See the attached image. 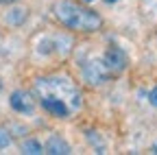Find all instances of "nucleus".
<instances>
[{
  "label": "nucleus",
  "instance_id": "nucleus-1",
  "mask_svg": "<svg viewBox=\"0 0 157 155\" xmlns=\"http://www.w3.org/2000/svg\"><path fill=\"white\" fill-rule=\"evenodd\" d=\"M55 17L63 26L72 31H83V33H96L103 29V17L96 11H92L85 5L72 2V0H61L55 5Z\"/></svg>",
  "mask_w": 157,
  "mask_h": 155
},
{
  "label": "nucleus",
  "instance_id": "nucleus-2",
  "mask_svg": "<svg viewBox=\"0 0 157 155\" xmlns=\"http://www.w3.org/2000/svg\"><path fill=\"white\" fill-rule=\"evenodd\" d=\"M107 76H109V70L103 61H87L83 66V79L87 85H101L107 81Z\"/></svg>",
  "mask_w": 157,
  "mask_h": 155
},
{
  "label": "nucleus",
  "instance_id": "nucleus-3",
  "mask_svg": "<svg viewBox=\"0 0 157 155\" xmlns=\"http://www.w3.org/2000/svg\"><path fill=\"white\" fill-rule=\"evenodd\" d=\"M103 64L107 66V70H109V72H122V70L127 68L129 59H127V52H124L122 48L111 46V48L105 52V59H103Z\"/></svg>",
  "mask_w": 157,
  "mask_h": 155
},
{
  "label": "nucleus",
  "instance_id": "nucleus-4",
  "mask_svg": "<svg viewBox=\"0 0 157 155\" xmlns=\"http://www.w3.org/2000/svg\"><path fill=\"white\" fill-rule=\"evenodd\" d=\"M11 107L17 111V114H31L35 109V101H33V96L29 92H22V90H15L11 94V99H9Z\"/></svg>",
  "mask_w": 157,
  "mask_h": 155
},
{
  "label": "nucleus",
  "instance_id": "nucleus-5",
  "mask_svg": "<svg viewBox=\"0 0 157 155\" xmlns=\"http://www.w3.org/2000/svg\"><path fill=\"white\" fill-rule=\"evenodd\" d=\"M42 107H44L46 111L59 116V118H66V116H68L66 103H63L61 99H55V96H44V99H42Z\"/></svg>",
  "mask_w": 157,
  "mask_h": 155
},
{
  "label": "nucleus",
  "instance_id": "nucleus-6",
  "mask_svg": "<svg viewBox=\"0 0 157 155\" xmlns=\"http://www.w3.org/2000/svg\"><path fill=\"white\" fill-rule=\"evenodd\" d=\"M44 151L50 153V155H68V153H72L70 151V144L63 138H59V135H50L48 142H46V146H44Z\"/></svg>",
  "mask_w": 157,
  "mask_h": 155
},
{
  "label": "nucleus",
  "instance_id": "nucleus-7",
  "mask_svg": "<svg viewBox=\"0 0 157 155\" xmlns=\"http://www.w3.org/2000/svg\"><path fill=\"white\" fill-rule=\"evenodd\" d=\"M24 20H26V9H22V7L11 9V11L7 13V22H9V24H13V26H20Z\"/></svg>",
  "mask_w": 157,
  "mask_h": 155
},
{
  "label": "nucleus",
  "instance_id": "nucleus-8",
  "mask_svg": "<svg viewBox=\"0 0 157 155\" xmlns=\"http://www.w3.org/2000/svg\"><path fill=\"white\" fill-rule=\"evenodd\" d=\"M22 153H26V155H42L44 149H42V144H39L37 140H24L22 142Z\"/></svg>",
  "mask_w": 157,
  "mask_h": 155
},
{
  "label": "nucleus",
  "instance_id": "nucleus-9",
  "mask_svg": "<svg viewBox=\"0 0 157 155\" xmlns=\"http://www.w3.org/2000/svg\"><path fill=\"white\" fill-rule=\"evenodd\" d=\"M9 144H11V135H9V131L0 127V149H7Z\"/></svg>",
  "mask_w": 157,
  "mask_h": 155
},
{
  "label": "nucleus",
  "instance_id": "nucleus-10",
  "mask_svg": "<svg viewBox=\"0 0 157 155\" xmlns=\"http://www.w3.org/2000/svg\"><path fill=\"white\" fill-rule=\"evenodd\" d=\"M148 103H151L153 107H157V87L151 90V94H148Z\"/></svg>",
  "mask_w": 157,
  "mask_h": 155
},
{
  "label": "nucleus",
  "instance_id": "nucleus-11",
  "mask_svg": "<svg viewBox=\"0 0 157 155\" xmlns=\"http://www.w3.org/2000/svg\"><path fill=\"white\" fill-rule=\"evenodd\" d=\"M11 2H15V0H0V5H11Z\"/></svg>",
  "mask_w": 157,
  "mask_h": 155
},
{
  "label": "nucleus",
  "instance_id": "nucleus-12",
  "mask_svg": "<svg viewBox=\"0 0 157 155\" xmlns=\"http://www.w3.org/2000/svg\"><path fill=\"white\" fill-rule=\"evenodd\" d=\"M105 2H107V5H111V2H118V0H105Z\"/></svg>",
  "mask_w": 157,
  "mask_h": 155
},
{
  "label": "nucleus",
  "instance_id": "nucleus-13",
  "mask_svg": "<svg viewBox=\"0 0 157 155\" xmlns=\"http://www.w3.org/2000/svg\"><path fill=\"white\" fill-rule=\"evenodd\" d=\"M153 153H157V144H153Z\"/></svg>",
  "mask_w": 157,
  "mask_h": 155
},
{
  "label": "nucleus",
  "instance_id": "nucleus-14",
  "mask_svg": "<svg viewBox=\"0 0 157 155\" xmlns=\"http://www.w3.org/2000/svg\"><path fill=\"white\" fill-rule=\"evenodd\" d=\"M83 2H85V5H90V2H94V0H83Z\"/></svg>",
  "mask_w": 157,
  "mask_h": 155
},
{
  "label": "nucleus",
  "instance_id": "nucleus-15",
  "mask_svg": "<svg viewBox=\"0 0 157 155\" xmlns=\"http://www.w3.org/2000/svg\"><path fill=\"white\" fill-rule=\"evenodd\" d=\"M0 90H2V83H0Z\"/></svg>",
  "mask_w": 157,
  "mask_h": 155
}]
</instances>
